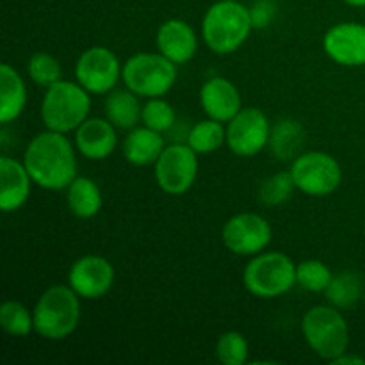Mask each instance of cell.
Here are the masks:
<instances>
[{
	"label": "cell",
	"instance_id": "6da1fadb",
	"mask_svg": "<svg viewBox=\"0 0 365 365\" xmlns=\"http://www.w3.org/2000/svg\"><path fill=\"white\" fill-rule=\"evenodd\" d=\"M32 182L46 191H63L77 178V157L66 134L46 128L34 135L24 153Z\"/></svg>",
	"mask_w": 365,
	"mask_h": 365
},
{
	"label": "cell",
	"instance_id": "7a4b0ae2",
	"mask_svg": "<svg viewBox=\"0 0 365 365\" xmlns=\"http://www.w3.org/2000/svg\"><path fill=\"white\" fill-rule=\"evenodd\" d=\"M252 31L250 9L239 0H217L203 14L202 38L207 48L217 56L241 48Z\"/></svg>",
	"mask_w": 365,
	"mask_h": 365
},
{
	"label": "cell",
	"instance_id": "3957f363",
	"mask_svg": "<svg viewBox=\"0 0 365 365\" xmlns=\"http://www.w3.org/2000/svg\"><path fill=\"white\" fill-rule=\"evenodd\" d=\"M81 296L70 285H52L36 302L34 331L46 341L70 337L81 321Z\"/></svg>",
	"mask_w": 365,
	"mask_h": 365
},
{
	"label": "cell",
	"instance_id": "277c9868",
	"mask_svg": "<svg viewBox=\"0 0 365 365\" xmlns=\"http://www.w3.org/2000/svg\"><path fill=\"white\" fill-rule=\"evenodd\" d=\"M91 110V98L89 91H86L78 82L63 81L46 88L45 96L41 100V121L48 130L75 132L89 116Z\"/></svg>",
	"mask_w": 365,
	"mask_h": 365
},
{
	"label": "cell",
	"instance_id": "5b68a950",
	"mask_svg": "<svg viewBox=\"0 0 365 365\" xmlns=\"http://www.w3.org/2000/svg\"><path fill=\"white\" fill-rule=\"evenodd\" d=\"M302 331L309 348L323 360H335L348 353L349 328L341 310L334 305H317L307 310Z\"/></svg>",
	"mask_w": 365,
	"mask_h": 365
},
{
	"label": "cell",
	"instance_id": "8992f818",
	"mask_svg": "<svg viewBox=\"0 0 365 365\" xmlns=\"http://www.w3.org/2000/svg\"><path fill=\"white\" fill-rule=\"evenodd\" d=\"M242 284L255 298H280L296 285V264L282 252L259 253L246 264Z\"/></svg>",
	"mask_w": 365,
	"mask_h": 365
},
{
	"label": "cell",
	"instance_id": "52a82bcc",
	"mask_svg": "<svg viewBox=\"0 0 365 365\" xmlns=\"http://www.w3.org/2000/svg\"><path fill=\"white\" fill-rule=\"evenodd\" d=\"M125 88L143 98L164 96L177 82V64L163 53L139 52L128 57L121 70Z\"/></svg>",
	"mask_w": 365,
	"mask_h": 365
},
{
	"label": "cell",
	"instance_id": "ba28073f",
	"mask_svg": "<svg viewBox=\"0 0 365 365\" xmlns=\"http://www.w3.org/2000/svg\"><path fill=\"white\" fill-rule=\"evenodd\" d=\"M291 175L296 189L309 196H328L342 184V168L327 152H303L292 160Z\"/></svg>",
	"mask_w": 365,
	"mask_h": 365
},
{
	"label": "cell",
	"instance_id": "9c48e42d",
	"mask_svg": "<svg viewBox=\"0 0 365 365\" xmlns=\"http://www.w3.org/2000/svg\"><path fill=\"white\" fill-rule=\"evenodd\" d=\"M153 166L160 191L171 196H180L192 187L198 177V153L187 143H175L164 148Z\"/></svg>",
	"mask_w": 365,
	"mask_h": 365
},
{
	"label": "cell",
	"instance_id": "30bf717a",
	"mask_svg": "<svg viewBox=\"0 0 365 365\" xmlns=\"http://www.w3.org/2000/svg\"><path fill=\"white\" fill-rule=\"evenodd\" d=\"M123 66L107 46H89L75 63V81L91 95H107L116 88Z\"/></svg>",
	"mask_w": 365,
	"mask_h": 365
},
{
	"label": "cell",
	"instance_id": "8fae6325",
	"mask_svg": "<svg viewBox=\"0 0 365 365\" xmlns=\"http://www.w3.org/2000/svg\"><path fill=\"white\" fill-rule=\"evenodd\" d=\"M271 123L257 107H242L227 125V146L237 157H255L269 145Z\"/></svg>",
	"mask_w": 365,
	"mask_h": 365
},
{
	"label": "cell",
	"instance_id": "7c38bea8",
	"mask_svg": "<svg viewBox=\"0 0 365 365\" xmlns=\"http://www.w3.org/2000/svg\"><path fill=\"white\" fill-rule=\"evenodd\" d=\"M221 239L234 255H259L269 246L273 228L264 216L255 212H241L225 223Z\"/></svg>",
	"mask_w": 365,
	"mask_h": 365
},
{
	"label": "cell",
	"instance_id": "4fadbf2b",
	"mask_svg": "<svg viewBox=\"0 0 365 365\" xmlns=\"http://www.w3.org/2000/svg\"><path fill=\"white\" fill-rule=\"evenodd\" d=\"M114 266L100 255H86L75 260L68 271V285L84 299H100L113 289Z\"/></svg>",
	"mask_w": 365,
	"mask_h": 365
},
{
	"label": "cell",
	"instance_id": "5bb4252c",
	"mask_svg": "<svg viewBox=\"0 0 365 365\" xmlns=\"http://www.w3.org/2000/svg\"><path fill=\"white\" fill-rule=\"evenodd\" d=\"M323 50L334 63L341 66L365 64V25L359 21H342L327 31Z\"/></svg>",
	"mask_w": 365,
	"mask_h": 365
},
{
	"label": "cell",
	"instance_id": "9a60e30c",
	"mask_svg": "<svg viewBox=\"0 0 365 365\" xmlns=\"http://www.w3.org/2000/svg\"><path fill=\"white\" fill-rule=\"evenodd\" d=\"M155 43L159 52L175 64H185L196 56L198 36L187 21L170 18L157 29Z\"/></svg>",
	"mask_w": 365,
	"mask_h": 365
},
{
	"label": "cell",
	"instance_id": "2e32d148",
	"mask_svg": "<svg viewBox=\"0 0 365 365\" xmlns=\"http://www.w3.org/2000/svg\"><path fill=\"white\" fill-rule=\"evenodd\" d=\"M200 106L207 118L228 123L242 109L241 93L225 77H212L200 89Z\"/></svg>",
	"mask_w": 365,
	"mask_h": 365
},
{
	"label": "cell",
	"instance_id": "e0dca14e",
	"mask_svg": "<svg viewBox=\"0 0 365 365\" xmlns=\"http://www.w3.org/2000/svg\"><path fill=\"white\" fill-rule=\"evenodd\" d=\"M116 145V127L107 118H88L75 130V148L89 160L107 159Z\"/></svg>",
	"mask_w": 365,
	"mask_h": 365
},
{
	"label": "cell",
	"instance_id": "ac0fdd59",
	"mask_svg": "<svg viewBox=\"0 0 365 365\" xmlns=\"http://www.w3.org/2000/svg\"><path fill=\"white\" fill-rule=\"evenodd\" d=\"M31 184H34L25 168L24 160L9 155L0 157V209L2 212H14L21 209L31 195Z\"/></svg>",
	"mask_w": 365,
	"mask_h": 365
},
{
	"label": "cell",
	"instance_id": "d6986e66",
	"mask_svg": "<svg viewBox=\"0 0 365 365\" xmlns=\"http://www.w3.org/2000/svg\"><path fill=\"white\" fill-rule=\"evenodd\" d=\"M164 139L160 132L152 130L148 127H134L127 134L121 145L125 160L132 166H152L157 163L160 153L164 152Z\"/></svg>",
	"mask_w": 365,
	"mask_h": 365
},
{
	"label": "cell",
	"instance_id": "ffe728a7",
	"mask_svg": "<svg viewBox=\"0 0 365 365\" xmlns=\"http://www.w3.org/2000/svg\"><path fill=\"white\" fill-rule=\"evenodd\" d=\"M27 103V86L21 75L11 64L0 66V123L16 120Z\"/></svg>",
	"mask_w": 365,
	"mask_h": 365
},
{
	"label": "cell",
	"instance_id": "44dd1931",
	"mask_svg": "<svg viewBox=\"0 0 365 365\" xmlns=\"http://www.w3.org/2000/svg\"><path fill=\"white\" fill-rule=\"evenodd\" d=\"M66 203L73 216L91 220L102 209V191L91 178L77 177L66 187Z\"/></svg>",
	"mask_w": 365,
	"mask_h": 365
},
{
	"label": "cell",
	"instance_id": "7402d4cb",
	"mask_svg": "<svg viewBox=\"0 0 365 365\" xmlns=\"http://www.w3.org/2000/svg\"><path fill=\"white\" fill-rule=\"evenodd\" d=\"M143 107L138 95L130 89H113L106 100V116L121 130H132L139 123Z\"/></svg>",
	"mask_w": 365,
	"mask_h": 365
},
{
	"label": "cell",
	"instance_id": "603a6c76",
	"mask_svg": "<svg viewBox=\"0 0 365 365\" xmlns=\"http://www.w3.org/2000/svg\"><path fill=\"white\" fill-rule=\"evenodd\" d=\"M303 141H305V130L302 123L291 118L278 120L271 127L269 148L274 153V157L280 160H291L299 155Z\"/></svg>",
	"mask_w": 365,
	"mask_h": 365
},
{
	"label": "cell",
	"instance_id": "cb8c5ba5",
	"mask_svg": "<svg viewBox=\"0 0 365 365\" xmlns=\"http://www.w3.org/2000/svg\"><path fill=\"white\" fill-rule=\"evenodd\" d=\"M323 294L339 310H351L364 296V278L355 271H341L334 274Z\"/></svg>",
	"mask_w": 365,
	"mask_h": 365
},
{
	"label": "cell",
	"instance_id": "d4e9b609",
	"mask_svg": "<svg viewBox=\"0 0 365 365\" xmlns=\"http://www.w3.org/2000/svg\"><path fill=\"white\" fill-rule=\"evenodd\" d=\"M225 143H227V127L223 125V121L212 120V118H207V120L192 125L187 134V145L198 155H209L221 148Z\"/></svg>",
	"mask_w": 365,
	"mask_h": 365
},
{
	"label": "cell",
	"instance_id": "484cf974",
	"mask_svg": "<svg viewBox=\"0 0 365 365\" xmlns=\"http://www.w3.org/2000/svg\"><path fill=\"white\" fill-rule=\"evenodd\" d=\"M0 327L11 337H27L34 331V314L20 302H4L0 307Z\"/></svg>",
	"mask_w": 365,
	"mask_h": 365
},
{
	"label": "cell",
	"instance_id": "4316f807",
	"mask_svg": "<svg viewBox=\"0 0 365 365\" xmlns=\"http://www.w3.org/2000/svg\"><path fill=\"white\" fill-rule=\"evenodd\" d=\"M334 278L330 267L317 259L303 260L296 264V285L309 292H324Z\"/></svg>",
	"mask_w": 365,
	"mask_h": 365
},
{
	"label": "cell",
	"instance_id": "83f0119b",
	"mask_svg": "<svg viewBox=\"0 0 365 365\" xmlns=\"http://www.w3.org/2000/svg\"><path fill=\"white\" fill-rule=\"evenodd\" d=\"M294 189L296 184L291 171H278V173L264 178L259 187V200L264 205L278 207L292 198Z\"/></svg>",
	"mask_w": 365,
	"mask_h": 365
},
{
	"label": "cell",
	"instance_id": "f1b7e54d",
	"mask_svg": "<svg viewBox=\"0 0 365 365\" xmlns=\"http://www.w3.org/2000/svg\"><path fill=\"white\" fill-rule=\"evenodd\" d=\"M27 71L31 81L41 88H50L63 78L61 63L48 52L32 53L27 63Z\"/></svg>",
	"mask_w": 365,
	"mask_h": 365
},
{
	"label": "cell",
	"instance_id": "f546056e",
	"mask_svg": "<svg viewBox=\"0 0 365 365\" xmlns=\"http://www.w3.org/2000/svg\"><path fill=\"white\" fill-rule=\"evenodd\" d=\"M250 346L241 331H225L216 342V356L223 365H242L248 362Z\"/></svg>",
	"mask_w": 365,
	"mask_h": 365
},
{
	"label": "cell",
	"instance_id": "4dcf8cb0",
	"mask_svg": "<svg viewBox=\"0 0 365 365\" xmlns=\"http://www.w3.org/2000/svg\"><path fill=\"white\" fill-rule=\"evenodd\" d=\"M141 120L145 127L163 134V132H168L175 125V109L171 107V103L163 100V96L148 98V102L143 106Z\"/></svg>",
	"mask_w": 365,
	"mask_h": 365
},
{
	"label": "cell",
	"instance_id": "1f68e13d",
	"mask_svg": "<svg viewBox=\"0 0 365 365\" xmlns=\"http://www.w3.org/2000/svg\"><path fill=\"white\" fill-rule=\"evenodd\" d=\"M250 9L253 29H266L273 24L274 16L278 13V6L274 0H255Z\"/></svg>",
	"mask_w": 365,
	"mask_h": 365
},
{
	"label": "cell",
	"instance_id": "d6a6232c",
	"mask_svg": "<svg viewBox=\"0 0 365 365\" xmlns=\"http://www.w3.org/2000/svg\"><path fill=\"white\" fill-rule=\"evenodd\" d=\"M331 364L334 365H365V360L362 356H356V355H348V353H344V355L337 356L335 360H331Z\"/></svg>",
	"mask_w": 365,
	"mask_h": 365
},
{
	"label": "cell",
	"instance_id": "836d02e7",
	"mask_svg": "<svg viewBox=\"0 0 365 365\" xmlns=\"http://www.w3.org/2000/svg\"><path fill=\"white\" fill-rule=\"evenodd\" d=\"M344 2L353 7H365V0H344Z\"/></svg>",
	"mask_w": 365,
	"mask_h": 365
}]
</instances>
